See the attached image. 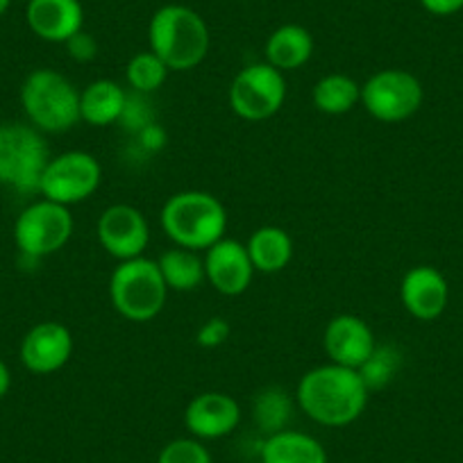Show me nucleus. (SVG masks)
Wrapping results in <instances>:
<instances>
[{"instance_id": "1a4fd4ad", "label": "nucleus", "mask_w": 463, "mask_h": 463, "mask_svg": "<svg viewBox=\"0 0 463 463\" xmlns=\"http://www.w3.org/2000/svg\"><path fill=\"white\" fill-rule=\"evenodd\" d=\"M425 100L420 80L404 69H382L362 84V105L380 123L411 118Z\"/></svg>"}, {"instance_id": "0eeeda50", "label": "nucleus", "mask_w": 463, "mask_h": 463, "mask_svg": "<svg viewBox=\"0 0 463 463\" xmlns=\"http://www.w3.org/2000/svg\"><path fill=\"white\" fill-rule=\"evenodd\" d=\"M287 102V78L269 61L248 64L230 84L232 111L250 123L269 121Z\"/></svg>"}, {"instance_id": "7c9ffc66", "label": "nucleus", "mask_w": 463, "mask_h": 463, "mask_svg": "<svg viewBox=\"0 0 463 463\" xmlns=\"http://www.w3.org/2000/svg\"><path fill=\"white\" fill-rule=\"evenodd\" d=\"M10 386H12V373L10 368H7V364L0 359V400L5 398Z\"/></svg>"}, {"instance_id": "423d86ee", "label": "nucleus", "mask_w": 463, "mask_h": 463, "mask_svg": "<svg viewBox=\"0 0 463 463\" xmlns=\"http://www.w3.org/2000/svg\"><path fill=\"white\" fill-rule=\"evenodd\" d=\"M51 150L42 132L24 123L0 126V184L21 194H39Z\"/></svg>"}, {"instance_id": "f8f14e48", "label": "nucleus", "mask_w": 463, "mask_h": 463, "mask_svg": "<svg viewBox=\"0 0 463 463\" xmlns=\"http://www.w3.org/2000/svg\"><path fill=\"white\" fill-rule=\"evenodd\" d=\"M204 279L216 288L221 296L237 298L250 288L255 278V266L248 255L246 243L237 239L222 237L204 250Z\"/></svg>"}, {"instance_id": "6e6552de", "label": "nucleus", "mask_w": 463, "mask_h": 463, "mask_svg": "<svg viewBox=\"0 0 463 463\" xmlns=\"http://www.w3.org/2000/svg\"><path fill=\"white\" fill-rule=\"evenodd\" d=\"M73 230L71 207L43 198L19 213L14 222V241L25 257L42 260L60 252L71 241Z\"/></svg>"}, {"instance_id": "aec40b11", "label": "nucleus", "mask_w": 463, "mask_h": 463, "mask_svg": "<svg viewBox=\"0 0 463 463\" xmlns=\"http://www.w3.org/2000/svg\"><path fill=\"white\" fill-rule=\"evenodd\" d=\"M246 248L257 273H282L293 260V239L284 227L278 225L257 227L246 241Z\"/></svg>"}, {"instance_id": "bb28decb", "label": "nucleus", "mask_w": 463, "mask_h": 463, "mask_svg": "<svg viewBox=\"0 0 463 463\" xmlns=\"http://www.w3.org/2000/svg\"><path fill=\"white\" fill-rule=\"evenodd\" d=\"M157 463H213L212 454L198 439H175L159 452Z\"/></svg>"}, {"instance_id": "412c9836", "label": "nucleus", "mask_w": 463, "mask_h": 463, "mask_svg": "<svg viewBox=\"0 0 463 463\" xmlns=\"http://www.w3.org/2000/svg\"><path fill=\"white\" fill-rule=\"evenodd\" d=\"M261 463H327L323 443L298 430L269 434L260 452Z\"/></svg>"}, {"instance_id": "f257e3e1", "label": "nucleus", "mask_w": 463, "mask_h": 463, "mask_svg": "<svg viewBox=\"0 0 463 463\" xmlns=\"http://www.w3.org/2000/svg\"><path fill=\"white\" fill-rule=\"evenodd\" d=\"M371 389L354 368L323 364L300 377L296 402L307 418L323 427L353 425L368 404Z\"/></svg>"}, {"instance_id": "393cba45", "label": "nucleus", "mask_w": 463, "mask_h": 463, "mask_svg": "<svg viewBox=\"0 0 463 463\" xmlns=\"http://www.w3.org/2000/svg\"><path fill=\"white\" fill-rule=\"evenodd\" d=\"M255 418L260 427L269 434L287 430V420L291 418V400L287 393L279 389H266L264 393L257 398L255 404Z\"/></svg>"}, {"instance_id": "f3484780", "label": "nucleus", "mask_w": 463, "mask_h": 463, "mask_svg": "<svg viewBox=\"0 0 463 463\" xmlns=\"http://www.w3.org/2000/svg\"><path fill=\"white\" fill-rule=\"evenodd\" d=\"M25 21L43 42L66 43L82 30L84 7L80 0H30Z\"/></svg>"}, {"instance_id": "6ab92c4d", "label": "nucleus", "mask_w": 463, "mask_h": 463, "mask_svg": "<svg viewBox=\"0 0 463 463\" xmlns=\"http://www.w3.org/2000/svg\"><path fill=\"white\" fill-rule=\"evenodd\" d=\"M264 55L266 61L282 73L298 71L314 55V37L305 25L284 24L266 39Z\"/></svg>"}, {"instance_id": "9b49d317", "label": "nucleus", "mask_w": 463, "mask_h": 463, "mask_svg": "<svg viewBox=\"0 0 463 463\" xmlns=\"http://www.w3.org/2000/svg\"><path fill=\"white\" fill-rule=\"evenodd\" d=\"M96 237L102 250L118 261L144 257L150 243V225L144 212L132 204H109L98 216Z\"/></svg>"}, {"instance_id": "f03ea898", "label": "nucleus", "mask_w": 463, "mask_h": 463, "mask_svg": "<svg viewBox=\"0 0 463 463\" xmlns=\"http://www.w3.org/2000/svg\"><path fill=\"white\" fill-rule=\"evenodd\" d=\"M150 51L168 71L186 73L200 66L212 46L207 21L195 10L177 3L159 7L148 24Z\"/></svg>"}, {"instance_id": "cd10ccee", "label": "nucleus", "mask_w": 463, "mask_h": 463, "mask_svg": "<svg viewBox=\"0 0 463 463\" xmlns=\"http://www.w3.org/2000/svg\"><path fill=\"white\" fill-rule=\"evenodd\" d=\"M230 334H232V325L227 323L222 316H213V318H209L207 323L198 329V334H195V343H198L200 347L213 350V347H221L222 343L230 338Z\"/></svg>"}, {"instance_id": "5701e85b", "label": "nucleus", "mask_w": 463, "mask_h": 463, "mask_svg": "<svg viewBox=\"0 0 463 463\" xmlns=\"http://www.w3.org/2000/svg\"><path fill=\"white\" fill-rule=\"evenodd\" d=\"M168 291L189 293L204 282V260L186 248H171L157 260Z\"/></svg>"}, {"instance_id": "c85d7f7f", "label": "nucleus", "mask_w": 463, "mask_h": 463, "mask_svg": "<svg viewBox=\"0 0 463 463\" xmlns=\"http://www.w3.org/2000/svg\"><path fill=\"white\" fill-rule=\"evenodd\" d=\"M66 48H69V55L73 57L75 61H91L93 57L98 55L96 39L89 33H84V30H80L75 37H71L69 42H66Z\"/></svg>"}, {"instance_id": "c756f323", "label": "nucleus", "mask_w": 463, "mask_h": 463, "mask_svg": "<svg viewBox=\"0 0 463 463\" xmlns=\"http://www.w3.org/2000/svg\"><path fill=\"white\" fill-rule=\"evenodd\" d=\"M420 5L434 16H452L463 10V0H420Z\"/></svg>"}, {"instance_id": "a878e982", "label": "nucleus", "mask_w": 463, "mask_h": 463, "mask_svg": "<svg viewBox=\"0 0 463 463\" xmlns=\"http://www.w3.org/2000/svg\"><path fill=\"white\" fill-rule=\"evenodd\" d=\"M400 368V354L395 347L391 345H377V350L373 353V357L359 368L364 382H366L368 389H382V386L389 384L393 380V375Z\"/></svg>"}, {"instance_id": "dca6fc26", "label": "nucleus", "mask_w": 463, "mask_h": 463, "mask_svg": "<svg viewBox=\"0 0 463 463\" xmlns=\"http://www.w3.org/2000/svg\"><path fill=\"white\" fill-rule=\"evenodd\" d=\"M400 300L409 316L430 323L436 320L449 302V284L445 275L434 266H413L400 282Z\"/></svg>"}, {"instance_id": "4468645a", "label": "nucleus", "mask_w": 463, "mask_h": 463, "mask_svg": "<svg viewBox=\"0 0 463 463\" xmlns=\"http://www.w3.org/2000/svg\"><path fill=\"white\" fill-rule=\"evenodd\" d=\"M73 357V334L57 320H43L25 334L21 343V362L34 375L61 371Z\"/></svg>"}, {"instance_id": "4be33fe9", "label": "nucleus", "mask_w": 463, "mask_h": 463, "mask_svg": "<svg viewBox=\"0 0 463 463\" xmlns=\"http://www.w3.org/2000/svg\"><path fill=\"white\" fill-rule=\"evenodd\" d=\"M311 102L323 114H347L362 102V84L345 73H329L314 84Z\"/></svg>"}, {"instance_id": "b1692460", "label": "nucleus", "mask_w": 463, "mask_h": 463, "mask_svg": "<svg viewBox=\"0 0 463 463\" xmlns=\"http://www.w3.org/2000/svg\"><path fill=\"white\" fill-rule=\"evenodd\" d=\"M168 73V66L153 51L137 52L126 66V80L137 93H153L162 89Z\"/></svg>"}, {"instance_id": "7ed1b4c3", "label": "nucleus", "mask_w": 463, "mask_h": 463, "mask_svg": "<svg viewBox=\"0 0 463 463\" xmlns=\"http://www.w3.org/2000/svg\"><path fill=\"white\" fill-rule=\"evenodd\" d=\"M162 230L177 248L207 250L227 232V209L209 191H180L164 203Z\"/></svg>"}, {"instance_id": "a211bd4d", "label": "nucleus", "mask_w": 463, "mask_h": 463, "mask_svg": "<svg viewBox=\"0 0 463 463\" xmlns=\"http://www.w3.org/2000/svg\"><path fill=\"white\" fill-rule=\"evenodd\" d=\"M128 109V93L116 80H93L80 91V121L91 128H107L121 121Z\"/></svg>"}, {"instance_id": "39448f33", "label": "nucleus", "mask_w": 463, "mask_h": 463, "mask_svg": "<svg viewBox=\"0 0 463 463\" xmlns=\"http://www.w3.org/2000/svg\"><path fill=\"white\" fill-rule=\"evenodd\" d=\"M168 287L157 261L148 257L118 261L109 278V300L116 314L130 323H148L162 314Z\"/></svg>"}, {"instance_id": "2eb2a0df", "label": "nucleus", "mask_w": 463, "mask_h": 463, "mask_svg": "<svg viewBox=\"0 0 463 463\" xmlns=\"http://www.w3.org/2000/svg\"><path fill=\"white\" fill-rule=\"evenodd\" d=\"M241 422V407L232 395L221 391L200 393L186 404L184 425L198 440L225 439Z\"/></svg>"}, {"instance_id": "ddd939ff", "label": "nucleus", "mask_w": 463, "mask_h": 463, "mask_svg": "<svg viewBox=\"0 0 463 463\" xmlns=\"http://www.w3.org/2000/svg\"><path fill=\"white\" fill-rule=\"evenodd\" d=\"M377 338L371 325L354 314H338L325 325L323 347L329 362L345 368H359L377 350Z\"/></svg>"}, {"instance_id": "9d476101", "label": "nucleus", "mask_w": 463, "mask_h": 463, "mask_svg": "<svg viewBox=\"0 0 463 463\" xmlns=\"http://www.w3.org/2000/svg\"><path fill=\"white\" fill-rule=\"evenodd\" d=\"M102 182V166L91 153L69 150L51 157L43 168L39 194L57 204H80L91 198Z\"/></svg>"}, {"instance_id": "2f4dec72", "label": "nucleus", "mask_w": 463, "mask_h": 463, "mask_svg": "<svg viewBox=\"0 0 463 463\" xmlns=\"http://www.w3.org/2000/svg\"><path fill=\"white\" fill-rule=\"evenodd\" d=\"M10 5H12V0H0V16L5 14L7 10H10Z\"/></svg>"}, {"instance_id": "20e7f679", "label": "nucleus", "mask_w": 463, "mask_h": 463, "mask_svg": "<svg viewBox=\"0 0 463 463\" xmlns=\"http://www.w3.org/2000/svg\"><path fill=\"white\" fill-rule=\"evenodd\" d=\"M21 105L39 132L61 135L80 123V91L66 75L37 69L21 87Z\"/></svg>"}]
</instances>
